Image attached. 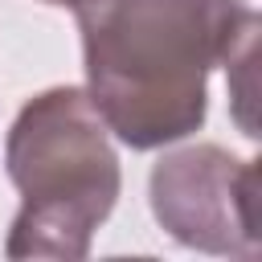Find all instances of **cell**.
Returning a JSON list of instances; mask_svg holds the SVG:
<instances>
[{
    "label": "cell",
    "instance_id": "cell-2",
    "mask_svg": "<svg viewBox=\"0 0 262 262\" xmlns=\"http://www.w3.org/2000/svg\"><path fill=\"white\" fill-rule=\"evenodd\" d=\"M4 168L20 192L4 254L86 258L119 201V156L86 90L53 86L29 98L8 127Z\"/></svg>",
    "mask_w": 262,
    "mask_h": 262
},
{
    "label": "cell",
    "instance_id": "cell-3",
    "mask_svg": "<svg viewBox=\"0 0 262 262\" xmlns=\"http://www.w3.org/2000/svg\"><path fill=\"white\" fill-rule=\"evenodd\" d=\"M151 213L180 246L221 258H254L258 233V164L217 143H192L156 160L147 180Z\"/></svg>",
    "mask_w": 262,
    "mask_h": 262
},
{
    "label": "cell",
    "instance_id": "cell-5",
    "mask_svg": "<svg viewBox=\"0 0 262 262\" xmlns=\"http://www.w3.org/2000/svg\"><path fill=\"white\" fill-rule=\"evenodd\" d=\"M41 4H57V8H78L82 0H41Z\"/></svg>",
    "mask_w": 262,
    "mask_h": 262
},
{
    "label": "cell",
    "instance_id": "cell-1",
    "mask_svg": "<svg viewBox=\"0 0 262 262\" xmlns=\"http://www.w3.org/2000/svg\"><path fill=\"white\" fill-rule=\"evenodd\" d=\"M86 98L127 147L192 135L209 106V70L258 29L250 0H82L74 8Z\"/></svg>",
    "mask_w": 262,
    "mask_h": 262
},
{
    "label": "cell",
    "instance_id": "cell-4",
    "mask_svg": "<svg viewBox=\"0 0 262 262\" xmlns=\"http://www.w3.org/2000/svg\"><path fill=\"white\" fill-rule=\"evenodd\" d=\"M254 57H258V29H250V33L233 45V53L225 57V70L233 74V82H229L233 115H237V123H242V131H246L250 139L258 135V123H254Z\"/></svg>",
    "mask_w": 262,
    "mask_h": 262
}]
</instances>
